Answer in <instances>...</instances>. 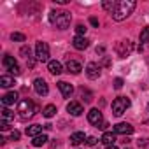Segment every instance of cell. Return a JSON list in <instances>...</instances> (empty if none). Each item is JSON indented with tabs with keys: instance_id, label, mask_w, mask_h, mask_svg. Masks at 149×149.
I'll use <instances>...</instances> for the list:
<instances>
[{
	"instance_id": "e575fe53",
	"label": "cell",
	"mask_w": 149,
	"mask_h": 149,
	"mask_svg": "<svg viewBox=\"0 0 149 149\" xmlns=\"http://www.w3.org/2000/svg\"><path fill=\"white\" fill-rule=\"evenodd\" d=\"M90 23H91L93 26H98V19H97V18H90Z\"/></svg>"
},
{
	"instance_id": "277c9868",
	"label": "cell",
	"mask_w": 149,
	"mask_h": 149,
	"mask_svg": "<svg viewBox=\"0 0 149 149\" xmlns=\"http://www.w3.org/2000/svg\"><path fill=\"white\" fill-rule=\"evenodd\" d=\"M130 107V98L128 97H118L112 102V114L114 116H121L126 112V109Z\"/></svg>"
},
{
	"instance_id": "7c38bea8",
	"label": "cell",
	"mask_w": 149,
	"mask_h": 149,
	"mask_svg": "<svg viewBox=\"0 0 149 149\" xmlns=\"http://www.w3.org/2000/svg\"><path fill=\"white\" fill-rule=\"evenodd\" d=\"M72 46L76 47V49H79V51H83V49H86V47L90 46V40H88L86 37L76 35V37H74V40H72Z\"/></svg>"
},
{
	"instance_id": "74e56055",
	"label": "cell",
	"mask_w": 149,
	"mask_h": 149,
	"mask_svg": "<svg viewBox=\"0 0 149 149\" xmlns=\"http://www.w3.org/2000/svg\"><path fill=\"white\" fill-rule=\"evenodd\" d=\"M6 142H7V139H6V137H0V144H2V146H4Z\"/></svg>"
},
{
	"instance_id": "9a60e30c",
	"label": "cell",
	"mask_w": 149,
	"mask_h": 149,
	"mask_svg": "<svg viewBox=\"0 0 149 149\" xmlns=\"http://www.w3.org/2000/svg\"><path fill=\"white\" fill-rule=\"evenodd\" d=\"M18 102V93L16 91H9V93H6L4 97H2V104L7 107V105H13V104H16Z\"/></svg>"
},
{
	"instance_id": "cb8c5ba5",
	"label": "cell",
	"mask_w": 149,
	"mask_h": 149,
	"mask_svg": "<svg viewBox=\"0 0 149 149\" xmlns=\"http://www.w3.org/2000/svg\"><path fill=\"white\" fill-rule=\"evenodd\" d=\"M139 40H140V44L149 42V26H144V28H142V32H140V35H139Z\"/></svg>"
},
{
	"instance_id": "f35d334b",
	"label": "cell",
	"mask_w": 149,
	"mask_h": 149,
	"mask_svg": "<svg viewBox=\"0 0 149 149\" xmlns=\"http://www.w3.org/2000/svg\"><path fill=\"white\" fill-rule=\"evenodd\" d=\"M107 149H118V147H116V146H111V147H107Z\"/></svg>"
},
{
	"instance_id": "8992f818",
	"label": "cell",
	"mask_w": 149,
	"mask_h": 149,
	"mask_svg": "<svg viewBox=\"0 0 149 149\" xmlns=\"http://www.w3.org/2000/svg\"><path fill=\"white\" fill-rule=\"evenodd\" d=\"M116 54L119 56V58H126L130 53H132V49H133V44L130 42V40H119L118 44H116Z\"/></svg>"
},
{
	"instance_id": "8fae6325",
	"label": "cell",
	"mask_w": 149,
	"mask_h": 149,
	"mask_svg": "<svg viewBox=\"0 0 149 149\" xmlns=\"http://www.w3.org/2000/svg\"><path fill=\"white\" fill-rule=\"evenodd\" d=\"M88 121H90L91 125H97V126H100V125L104 123V118H102V112H100L98 109H91V111L88 112Z\"/></svg>"
},
{
	"instance_id": "7a4b0ae2",
	"label": "cell",
	"mask_w": 149,
	"mask_h": 149,
	"mask_svg": "<svg viewBox=\"0 0 149 149\" xmlns=\"http://www.w3.org/2000/svg\"><path fill=\"white\" fill-rule=\"evenodd\" d=\"M70 13L67 11H51L49 13V21L53 25H56V28L60 30H67L70 26Z\"/></svg>"
},
{
	"instance_id": "ffe728a7",
	"label": "cell",
	"mask_w": 149,
	"mask_h": 149,
	"mask_svg": "<svg viewBox=\"0 0 149 149\" xmlns=\"http://www.w3.org/2000/svg\"><path fill=\"white\" fill-rule=\"evenodd\" d=\"M40 133H42V126H40V125L26 126V135H28V137H39Z\"/></svg>"
},
{
	"instance_id": "603a6c76",
	"label": "cell",
	"mask_w": 149,
	"mask_h": 149,
	"mask_svg": "<svg viewBox=\"0 0 149 149\" xmlns=\"http://www.w3.org/2000/svg\"><path fill=\"white\" fill-rule=\"evenodd\" d=\"M56 114V107L53 105V104H49V105H46L44 109H42V116L44 118H53Z\"/></svg>"
},
{
	"instance_id": "3957f363",
	"label": "cell",
	"mask_w": 149,
	"mask_h": 149,
	"mask_svg": "<svg viewBox=\"0 0 149 149\" xmlns=\"http://www.w3.org/2000/svg\"><path fill=\"white\" fill-rule=\"evenodd\" d=\"M18 114H19L21 119H30L35 114V104L30 98H23L18 104Z\"/></svg>"
},
{
	"instance_id": "7402d4cb",
	"label": "cell",
	"mask_w": 149,
	"mask_h": 149,
	"mask_svg": "<svg viewBox=\"0 0 149 149\" xmlns=\"http://www.w3.org/2000/svg\"><path fill=\"white\" fill-rule=\"evenodd\" d=\"M47 140H49V139H47V135L40 133L39 137H33V140H32V146H33V147H40V146H44Z\"/></svg>"
},
{
	"instance_id": "4fadbf2b",
	"label": "cell",
	"mask_w": 149,
	"mask_h": 149,
	"mask_svg": "<svg viewBox=\"0 0 149 149\" xmlns=\"http://www.w3.org/2000/svg\"><path fill=\"white\" fill-rule=\"evenodd\" d=\"M67 111L72 114V116H81L84 111H83V105L79 104V102H70L68 105H67Z\"/></svg>"
},
{
	"instance_id": "d590c367",
	"label": "cell",
	"mask_w": 149,
	"mask_h": 149,
	"mask_svg": "<svg viewBox=\"0 0 149 149\" xmlns=\"http://www.w3.org/2000/svg\"><path fill=\"white\" fill-rule=\"evenodd\" d=\"M56 4H61V6H65V4H68V0H54Z\"/></svg>"
},
{
	"instance_id": "8d00e7d4",
	"label": "cell",
	"mask_w": 149,
	"mask_h": 149,
	"mask_svg": "<svg viewBox=\"0 0 149 149\" xmlns=\"http://www.w3.org/2000/svg\"><path fill=\"white\" fill-rule=\"evenodd\" d=\"M97 53H100V54H102V53H104V46H98V47H97Z\"/></svg>"
},
{
	"instance_id": "f546056e",
	"label": "cell",
	"mask_w": 149,
	"mask_h": 149,
	"mask_svg": "<svg viewBox=\"0 0 149 149\" xmlns=\"http://www.w3.org/2000/svg\"><path fill=\"white\" fill-rule=\"evenodd\" d=\"M19 137H21V133H19L18 130H13V132H11V137H9V139L16 142V140H19Z\"/></svg>"
},
{
	"instance_id": "d6986e66",
	"label": "cell",
	"mask_w": 149,
	"mask_h": 149,
	"mask_svg": "<svg viewBox=\"0 0 149 149\" xmlns=\"http://www.w3.org/2000/svg\"><path fill=\"white\" fill-rule=\"evenodd\" d=\"M84 139H86V135H84L83 132H76V133H72V135H70V144L79 146V144L84 142Z\"/></svg>"
},
{
	"instance_id": "ba28073f",
	"label": "cell",
	"mask_w": 149,
	"mask_h": 149,
	"mask_svg": "<svg viewBox=\"0 0 149 149\" xmlns=\"http://www.w3.org/2000/svg\"><path fill=\"white\" fill-rule=\"evenodd\" d=\"M86 76L90 79H98L100 77V65L95 63V61H90L86 65Z\"/></svg>"
},
{
	"instance_id": "4316f807",
	"label": "cell",
	"mask_w": 149,
	"mask_h": 149,
	"mask_svg": "<svg viewBox=\"0 0 149 149\" xmlns=\"http://www.w3.org/2000/svg\"><path fill=\"white\" fill-rule=\"evenodd\" d=\"M81 93H83V97H84V102H91V100H93V95H91L88 90L81 88Z\"/></svg>"
},
{
	"instance_id": "9c48e42d",
	"label": "cell",
	"mask_w": 149,
	"mask_h": 149,
	"mask_svg": "<svg viewBox=\"0 0 149 149\" xmlns=\"http://www.w3.org/2000/svg\"><path fill=\"white\" fill-rule=\"evenodd\" d=\"M33 90H35V93H37V95H40V97H46V95H47V91H49L47 83H46L44 79H40V77L33 81Z\"/></svg>"
},
{
	"instance_id": "484cf974",
	"label": "cell",
	"mask_w": 149,
	"mask_h": 149,
	"mask_svg": "<svg viewBox=\"0 0 149 149\" xmlns=\"http://www.w3.org/2000/svg\"><path fill=\"white\" fill-rule=\"evenodd\" d=\"M11 39H13V40H16V42H25V39H26V37H25L23 33H19V32H13V33H11Z\"/></svg>"
},
{
	"instance_id": "836d02e7",
	"label": "cell",
	"mask_w": 149,
	"mask_h": 149,
	"mask_svg": "<svg viewBox=\"0 0 149 149\" xmlns=\"http://www.w3.org/2000/svg\"><path fill=\"white\" fill-rule=\"evenodd\" d=\"M21 54H25V56L28 58V56H30V47H26V46H25V47H21Z\"/></svg>"
},
{
	"instance_id": "d6a6232c",
	"label": "cell",
	"mask_w": 149,
	"mask_h": 149,
	"mask_svg": "<svg viewBox=\"0 0 149 149\" xmlns=\"http://www.w3.org/2000/svg\"><path fill=\"white\" fill-rule=\"evenodd\" d=\"M97 142H98L97 137H88V139H86V144H88V146H95Z\"/></svg>"
},
{
	"instance_id": "1f68e13d",
	"label": "cell",
	"mask_w": 149,
	"mask_h": 149,
	"mask_svg": "<svg viewBox=\"0 0 149 149\" xmlns=\"http://www.w3.org/2000/svg\"><path fill=\"white\" fill-rule=\"evenodd\" d=\"M121 86H123V79H121V77H118V79H114V88H116V90H119Z\"/></svg>"
},
{
	"instance_id": "6da1fadb",
	"label": "cell",
	"mask_w": 149,
	"mask_h": 149,
	"mask_svg": "<svg viewBox=\"0 0 149 149\" xmlns=\"http://www.w3.org/2000/svg\"><path fill=\"white\" fill-rule=\"evenodd\" d=\"M135 7H137V4L133 2V0H121V2H116V9L112 13V19H116V21L126 19L133 13Z\"/></svg>"
},
{
	"instance_id": "2e32d148",
	"label": "cell",
	"mask_w": 149,
	"mask_h": 149,
	"mask_svg": "<svg viewBox=\"0 0 149 149\" xmlns=\"http://www.w3.org/2000/svg\"><path fill=\"white\" fill-rule=\"evenodd\" d=\"M67 70H68L70 74H79V72L83 70V67H81V63L76 61V60H68V61H67Z\"/></svg>"
},
{
	"instance_id": "d4e9b609",
	"label": "cell",
	"mask_w": 149,
	"mask_h": 149,
	"mask_svg": "<svg viewBox=\"0 0 149 149\" xmlns=\"http://www.w3.org/2000/svg\"><path fill=\"white\" fill-rule=\"evenodd\" d=\"M13 119H14V112H11L9 109H2V121L11 123Z\"/></svg>"
},
{
	"instance_id": "ab89813d",
	"label": "cell",
	"mask_w": 149,
	"mask_h": 149,
	"mask_svg": "<svg viewBox=\"0 0 149 149\" xmlns=\"http://www.w3.org/2000/svg\"><path fill=\"white\" fill-rule=\"evenodd\" d=\"M147 109H149V105H147Z\"/></svg>"
},
{
	"instance_id": "83f0119b",
	"label": "cell",
	"mask_w": 149,
	"mask_h": 149,
	"mask_svg": "<svg viewBox=\"0 0 149 149\" xmlns=\"http://www.w3.org/2000/svg\"><path fill=\"white\" fill-rule=\"evenodd\" d=\"M76 32H77V35H79V37H84V33H86V26L79 23V25L76 26Z\"/></svg>"
},
{
	"instance_id": "5bb4252c",
	"label": "cell",
	"mask_w": 149,
	"mask_h": 149,
	"mask_svg": "<svg viewBox=\"0 0 149 149\" xmlns=\"http://www.w3.org/2000/svg\"><path fill=\"white\" fill-rule=\"evenodd\" d=\"M58 90L61 91V95H63L65 98H68V97L74 93V88H72V84H68V83H65V81H60V83H58Z\"/></svg>"
},
{
	"instance_id": "44dd1931",
	"label": "cell",
	"mask_w": 149,
	"mask_h": 149,
	"mask_svg": "<svg viewBox=\"0 0 149 149\" xmlns=\"http://www.w3.org/2000/svg\"><path fill=\"white\" fill-rule=\"evenodd\" d=\"M14 84H16V81L11 76H2V77H0V86H2V88H11Z\"/></svg>"
},
{
	"instance_id": "f1b7e54d",
	"label": "cell",
	"mask_w": 149,
	"mask_h": 149,
	"mask_svg": "<svg viewBox=\"0 0 149 149\" xmlns=\"http://www.w3.org/2000/svg\"><path fill=\"white\" fill-rule=\"evenodd\" d=\"M104 9L114 13V9H116V2H104Z\"/></svg>"
},
{
	"instance_id": "ac0fdd59",
	"label": "cell",
	"mask_w": 149,
	"mask_h": 149,
	"mask_svg": "<svg viewBox=\"0 0 149 149\" xmlns=\"http://www.w3.org/2000/svg\"><path fill=\"white\" fill-rule=\"evenodd\" d=\"M102 142H104L107 147L114 146V142H116V133H114V132H105V133L102 135Z\"/></svg>"
},
{
	"instance_id": "5b68a950",
	"label": "cell",
	"mask_w": 149,
	"mask_h": 149,
	"mask_svg": "<svg viewBox=\"0 0 149 149\" xmlns=\"http://www.w3.org/2000/svg\"><path fill=\"white\" fill-rule=\"evenodd\" d=\"M35 56H37V60L39 61H49V46L46 44V42H42V40H39L37 44H35Z\"/></svg>"
},
{
	"instance_id": "30bf717a",
	"label": "cell",
	"mask_w": 149,
	"mask_h": 149,
	"mask_svg": "<svg viewBox=\"0 0 149 149\" xmlns=\"http://www.w3.org/2000/svg\"><path fill=\"white\" fill-rule=\"evenodd\" d=\"M114 133L116 135H132L133 133V126L130 123H118L114 126Z\"/></svg>"
},
{
	"instance_id": "e0dca14e",
	"label": "cell",
	"mask_w": 149,
	"mask_h": 149,
	"mask_svg": "<svg viewBox=\"0 0 149 149\" xmlns=\"http://www.w3.org/2000/svg\"><path fill=\"white\" fill-rule=\"evenodd\" d=\"M47 68H49V72H51V74H54V76H58V74H61V72H63L61 63H60V61H56V60H51V61L47 63Z\"/></svg>"
},
{
	"instance_id": "52a82bcc",
	"label": "cell",
	"mask_w": 149,
	"mask_h": 149,
	"mask_svg": "<svg viewBox=\"0 0 149 149\" xmlns=\"http://www.w3.org/2000/svg\"><path fill=\"white\" fill-rule=\"evenodd\" d=\"M2 63H4V67H6L11 74H14V76H18V74L21 72V70H19L18 61H16V60H14V56H11V54H6V56H4V60H2Z\"/></svg>"
},
{
	"instance_id": "4dcf8cb0",
	"label": "cell",
	"mask_w": 149,
	"mask_h": 149,
	"mask_svg": "<svg viewBox=\"0 0 149 149\" xmlns=\"http://www.w3.org/2000/svg\"><path fill=\"white\" fill-rule=\"evenodd\" d=\"M137 144H139V147H146V146L149 144V139H146V137H144V139H139Z\"/></svg>"
}]
</instances>
